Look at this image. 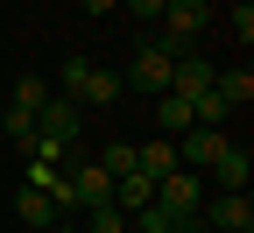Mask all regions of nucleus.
<instances>
[{
	"mask_svg": "<svg viewBox=\"0 0 254 233\" xmlns=\"http://www.w3.org/2000/svg\"><path fill=\"white\" fill-rule=\"evenodd\" d=\"M155 212H163L177 233H198V205H205V177L198 170H177V177H163L155 184V198H148Z\"/></svg>",
	"mask_w": 254,
	"mask_h": 233,
	"instance_id": "f257e3e1",
	"label": "nucleus"
},
{
	"mask_svg": "<svg viewBox=\"0 0 254 233\" xmlns=\"http://www.w3.org/2000/svg\"><path fill=\"white\" fill-rule=\"evenodd\" d=\"M170 64H177V57H170L163 43L148 36L134 57H127V78H120V92H148V99H163V92H170Z\"/></svg>",
	"mask_w": 254,
	"mask_h": 233,
	"instance_id": "f03ea898",
	"label": "nucleus"
},
{
	"mask_svg": "<svg viewBox=\"0 0 254 233\" xmlns=\"http://www.w3.org/2000/svg\"><path fill=\"white\" fill-rule=\"evenodd\" d=\"M226 149H233L226 127H184V135H177V162H184V170H198V177H205Z\"/></svg>",
	"mask_w": 254,
	"mask_h": 233,
	"instance_id": "7ed1b4c3",
	"label": "nucleus"
},
{
	"mask_svg": "<svg viewBox=\"0 0 254 233\" xmlns=\"http://www.w3.org/2000/svg\"><path fill=\"white\" fill-rule=\"evenodd\" d=\"M198 226H219V233H254V205H247V191H219L212 205H198Z\"/></svg>",
	"mask_w": 254,
	"mask_h": 233,
	"instance_id": "20e7f679",
	"label": "nucleus"
},
{
	"mask_svg": "<svg viewBox=\"0 0 254 233\" xmlns=\"http://www.w3.org/2000/svg\"><path fill=\"white\" fill-rule=\"evenodd\" d=\"M64 191H71V212H92V205H106V198H113V177L99 170V162H71Z\"/></svg>",
	"mask_w": 254,
	"mask_h": 233,
	"instance_id": "39448f33",
	"label": "nucleus"
},
{
	"mask_svg": "<svg viewBox=\"0 0 254 233\" xmlns=\"http://www.w3.org/2000/svg\"><path fill=\"white\" fill-rule=\"evenodd\" d=\"M212 71H219V64H205L198 50H184V57L170 64V92H177V99H205V92H212Z\"/></svg>",
	"mask_w": 254,
	"mask_h": 233,
	"instance_id": "423d86ee",
	"label": "nucleus"
},
{
	"mask_svg": "<svg viewBox=\"0 0 254 233\" xmlns=\"http://www.w3.org/2000/svg\"><path fill=\"white\" fill-rule=\"evenodd\" d=\"M134 170H141L148 184L177 177V170H184V162H177V142H170V135H155V142H134Z\"/></svg>",
	"mask_w": 254,
	"mask_h": 233,
	"instance_id": "0eeeda50",
	"label": "nucleus"
},
{
	"mask_svg": "<svg viewBox=\"0 0 254 233\" xmlns=\"http://www.w3.org/2000/svg\"><path fill=\"white\" fill-rule=\"evenodd\" d=\"M78 106H92V113L120 106V71H106V64H92V71H85V85H78Z\"/></svg>",
	"mask_w": 254,
	"mask_h": 233,
	"instance_id": "6e6552de",
	"label": "nucleus"
},
{
	"mask_svg": "<svg viewBox=\"0 0 254 233\" xmlns=\"http://www.w3.org/2000/svg\"><path fill=\"white\" fill-rule=\"evenodd\" d=\"M14 219H21V226H36V233H50L64 212H57V198H50V191H28V184H21V191H14Z\"/></svg>",
	"mask_w": 254,
	"mask_h": 233,
	"instance_id": "1a4fd4ad",
	"label": "nucleus"
},
{
	"mask_svg": "<svg viewBox=\"0 0 254 233\" xmlns=\"http://www.w3.org/2000/svg\"><path fill=\"white\" fill-rule=\"evenodd\" d=\"M212 92H219V99H226V106L240 113L247 99H254V71H247V64H219V71H212Z\"/></svg>",
	"mask_w": 254,
	"mask_h": 233,
	"instance_id": "9d476101",
	"label": "nucleus"
},
{
	"mask_svg": "<svg viewBox=\"0 0 254 233\" xmlns=\"http://www.w3.org/2000/svg\"><path fill=\"white\" fill-rule=\"evenodd\" d=\"M148 198H155V184H148V177L134 170V177H120V184H113V198H106V205L134 219V212H148Z\"/></svg>",
	"mask_w": 254,
	"mask_h": 233,
	"instance_id": "9b49d317",
	"label": "nucleus"
},
{
	"mask_svg": "<svg viewBox=\"0 0 254 233\" xmlns=\"http://www.w3.org/2000/svg\"><path fill=\"white\" fill-rule=\"evenodd\" d=\"M205 177H219V184H226V191H247V177H254V155H247V149L233 142V149H226V155H219V162H212V170H205Z\"/></svg>",
	"mask_w": 254,
	"mask_h": 233,
	"instance_id": "f8f14e48",
	"label": "nucleus"
},
{
	"mask_svg": "<svg viewBox=\"0 0 254 233\" xmlns=\"http://www.w3.org/2000/svg\"><path fill=\"white\" fill-rule=\"evenodd\" d=\"M155 127H163L170 142L184 135V127H198V120H190V99H177V92H163V99H155Z\"/></svg>",
	"mask_w": 254,
	"mask_h": 233,
	"instance_id": "ddd939ff",
	"label": "nucleus"
},
{
	"mask_svg": "<svg viewBox=\"0 0 254 233\" xmlns=\"http://www.w3.org/2000/svg\"><path fill=\"white\" fill-rule=\"evenodd\" d=\"M99 170L120 184V177H134V142H106V155H99Z\"/></svg>",
	"mask_w": 254,
	"mask_h": 233,
	"instance_id": "4468645a",
	"label": "nucleus"
},
{
	"mask_svg": "<svg viewBox=\"0 0 254 233\" xmlns=\"http://www.w3.org/2000/svg\"><path fill=\"white\" fill-rule=\"evenodd\" d=\"M85 71H92V57H64V71H57V92H64V99H78Z\"/></svg>",
	"mask_w": 254,
	"mask_h": 233,
	"instance_id": "2eb2a0df",
	"label": "nucleus"
},
{
	"mask_svg": "<svg viewBox=\"0 0 254 233\" xmlns=\"http://www.w3.org/2000/svg\"><path fill=\"white\" fill-rule=\"evenodd\" d=\"M43 99H50L43 78H14V106H21V113H43Z\"/></svg>",
	"mask_w": 254,
	"mask_h": 233,
	"instance_id": "dca6fc26",
	"label": "nucleus"
},
{
	"mask_svg": "<svg viewBox=\"0 0 254 233\" xmlns=\"http://www.w3.org/2000/svg\"><path fill=\"white\" fill-rule=\"evenodd\" d=\"M85 233H127V212H113V205H92V212H85Z\"/></svg>",
	"mask_w": 254,
	"mask_h": 233,
	"instance_id": "f3484780",
	"label": "nucleus"
},
{
	"mask_svg": "<svg viewBox=\"0 0 254 233\" xmlns=\"http://www.w3.org/2000/svg\"><path fill=\"white\" fill-rule=\"evenodd\" d=\"M7 135L28 149V142H36V113H21V106H7Z\"/></svg>",
	"mask_w": 254,
	"mask_h": 233,
	"instance_id": "a211bd4d",
	"label": "nucleus"
},
{
	"mask_svg": "<svg viewBox=\"0 0 254 233\" xmlns=\"http://www.w3.org/2000/svg\"><path fill=\"white\" fill-rule=\"evenodd\" d=\"M226 21H233V36H240V43H254V7H247V0H240V7H233Z\"/></svg>",
	"mask_w": 254,
	"mask_h": 233,
	"instance_id": "6ab92c4d",
	"label": "nucleus"
},
{
	"mask_svg": "<svg viewBox=\"0 0 254 233\" xmlns=\"http://www.w3.org/2000/svg\"><path fill=\"white\" fill-rule=\"evenodd\" d=\"M163 7H170V0H127V14H134V21H163Z\"/></svg>",
	"mask_w": 254,
	"mask_h": 233,
	"instance_id": "aec40b11",
	"label": "nucleus"
},
{
	"mask_svg": "<svg viewBox=\"0 0 254 233\" xmlns=\"http://www.w3.org/2000/svg\"><path fill=\"white\" fill-rule=\"evenodd\" d=\"M120 7V0H85V14H113Z\"/></svg>",
	"mask_w": 254,
	"mask_h": 233,
	"instance_id": "412c9836",
	"label": "nucleus"
},
{
	"mask_svg": "<svg viewBox=\"0 0 254 233\" xmlns=\"http://www.w3.org/2000/svg\"><path fill=\"white\" fill-rule=\"evenodd\" d=\"M50 233H78V219H57V226H50Z\"/></svg>",
	"mask_w": 254,
	"mask_h": 233,
	"instance_id": "4be33fe9",
	"label": "nucleus"
}]
</instances>
